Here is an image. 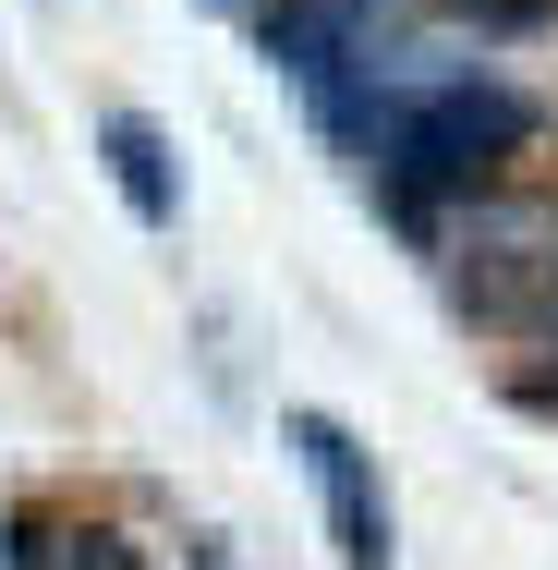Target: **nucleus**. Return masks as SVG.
Masks as SVG:
<instances>
[{
    "mask_svg": "<svg viewBox=\"0 0 558 570\" xmlns=\"http://www.w3.org/2000/svg\"><path fill=\"white\" fill-rule=\"evenodd\" d=\"M522 134H535V98L498 86V73L413 86L389 110V183L401 195H498V170L522 158Z\"/></svg>",
    "mask_w": 558,
    "mask_h": 570,
    "instance_id": "f257e3e1",
    "label": "nucleus"
},
{
    "mask_svg": "<svg viewBox=\"0 0 558 570\" xmlns=\"http://www.w3.org/2000/svg\"><path fill=\"white\" fill-rule=\"evenodd\" d=\"M558 279V195H473L461 207V304H486V316H510V304H535Z\"/></svg>",
    "mask_w": 558,
    "mask_h": 570,
    "instance_id": "f03ea898",
    "label": "nucleus"
},
{
    "mask_svg": "<svg viewBox=\"0 0 558 570\" xmlns=\"http://www.w3.org/2000/svg\"><path fill=\"white\" fill-rule=\"evenodd\" d=\"M292 450L316 473V510H329V547L340 570H389V498H376V461L340 413H292Z\"/></svg>",
    "mask_w": 558,
    "mask_h": 570,
    "instance_id": "7ed1b4c3",
    "label": "nucleus"
},
{
    "mask_svg": "<svg viewBox=\"0 0 558 570\" xmlns=\"http://www.w3.org/2000/svg\"><path fill=\"white\" fill-rule=\"evenodd\" d=\"M98 158H110L121 207H134L146 230H170V219H183V170H170V134H158L146 110H110V121H98Z\"/></svg>",
    "mask_w": 558,
    "mask_h": 570,
    "instance_id": "20e7f679",
    "label": "nucleus"
},
{
    "mask_svg": "<svg viewBox=\"0 0 558 570\" xmlns=\"http://www.w3.org/2000/svg\"><path fill=\"white\" fill-rule=\"evenodd\" d=\"M364 24H376V0H280L267 12V61L280 73H340Z\"/></svg>",
    "mask_w": 558,
    "mask_h": 570,
    "instance_id": "39448f33",
    "label": "nucleus"
},
{
    "mask_svg": "<svg viewBox=\"0 0 558 570\" xmlns=\"http://www.w3.org/2000/svg\"><path fill=\"white\" fill-rule=\"evenodd\" d=\"M12 570H146V547L110 534V522H49V510H25V522H12Z\"/></svg>",
    "mask_w": 558,
    "mask_h": 570,
    "instance_id": "423d86ee",
    "label": "nucleus"
}]
</instances>
